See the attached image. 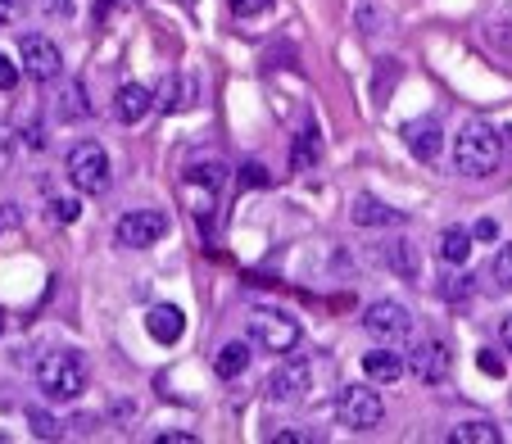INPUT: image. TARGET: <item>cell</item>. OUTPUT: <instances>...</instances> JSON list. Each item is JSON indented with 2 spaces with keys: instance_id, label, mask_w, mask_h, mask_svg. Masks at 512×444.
I'll list each match as a JSON object with an SVG mask.
<instances>
[{
  "instance_id": "1",
  "label": "cell",
  "mask_w": 512,
  "mask_h": 444,
  "mask_svg": "<svg viewBox=\"0 0 512 444\" xmlns=\"http://www.w3.org/2000/svg\"><path fill=\"white\" fill-rule=\"evenodd\" d=\"M37 390L50 404H68L87 390V363L73 349H50L37 358Z\"/></svg>"
},
{
  "instance_id": "2",
  "label": "cell",
  "mask_w": 512,
  "mask_h": 444,
  "mask_svg": "<svg viewBox=\"0 0 512 444\" xmlns=\"http://www.w3.org/2000/svg\"><path fill=\"white\" fill-rule=\"evenodd\" d=\"M503 159V136L490 123H467L454 141V164L463 177H490Z\"/></svg>"
},
{
  "instance_id": "3",
  "label": "cell",
  "mask_w": 512,
  "mask_h": 444,
  "mask_svg": "<svg viewBox=\"0 0 512 444\" xmlns=\"http://www.w3.org/2000/svg\"><path fill=\"white\" fill-rule=\"evenodd\" d=\"M245 331H250V345H259L263 354H290L300 345V318H290L281 309H254Z\"/></svg>"
},
{
  "instance_id": "4",
  "label": "cell",
  "mask_w": 512,
  "mask_h": 444,
  "mask_svg": "<svg viewBox=\"0 0 512 444\" xmlns=\"http://www.w3.org/2000/svg\"><path fill=\"white\" fill-rule=\"evenodd\" d=\"M68 182L78 186L82 195H100L109 186V155L100 150L96 141H82L68 150Z\"/></svg>"
},
{
  "instance_id": "5",
  "label": "cell",
  "mask_w": 512,
  "mask_h": 444,
  "mask_svg": "<svg viewBox=\"0 0 512 444\" xmlns=\"http://www.w3.org/2000/svg\"><path fill=\"white\" fill-rule=\"evenodd\" d=\"M336 417H340V426H349V431L363 435V431H377L381 426L386 404H381V395L368 390V386H345L340 399H336Z\"/></svg>"
},
{
  "instance_id": "6",
  "label": "cell",
  "mask_w": 512,
  "mask_h": 444,
  "mask_svg": "<svg viewBox=\"0 0 512 444\" xmlns=\"http://www.w3.org/2000/svg\"><path fill=\"white\" fill-rule=\"evenodd\" d=\"M114 236L118 245H127V250H145V245H155L168 236V213L159 209H132L123 213V218L114 222Z\"/></svg>"
},
{
  "instance_id": "7",
  "label": "cell",
  "mask_w": 512,
  "mask_h": 444,
  "mask_svg": "<svg viewBox=\"0 0 512 444\" xmlns=\"http://www.w3.org/2000/svg\"><path fill=\"white\" fill-rule=\"evenodd\" d=\"M309 390H313V367L304 363V358H286V363L268 377V399L272 404H281V408L304 404Z\"/></svg>"
},
{
  "instance_id": "8",
  "label": "cell",
  "mask_w": 512,
  "mask_h": 444,
  "mask_svg": "<svg viewBox=\"0 0 512 444\" xmlns=\"http://www.w3.org/2000/svg\"><path fill=\"white\" fill-rule=\"evenodd\" d=\"M363 327H368L377 340L399 345V340L413 336V313L395 300H377V304H368V313H363Z\"/></svg>"
},
{
  "instance_id": "9",
  "label": "cell",
  "mask_w": 512,
  "mask_h": 444,
  "mask_svg": "<svg viewBox=\"0 0 512 444\" xmlns=\"http://www.w3.org/2000/svg\"><path fill=\"white\" fill-rule=\"evenodd\" d=\"M19 55H23V73H28L32 82H55L59 73H64V55H59V46L50 37H23V46H19Z\"/></svg>"
},
{
  "instance_id": "10",
  "label": "cell",
  "mask_w": 512,
  "mask_h": 444,
  "mask_svg": "<svg viewBox=\"0 0 512 444\" xmlns=\"http://www.w3.org/2000/svg\"><path fill=\"white\" fill-rule=\"evenodd\" d=\"M223 182H227V168L213 164V159H200V164L186 168V182L182 186L195 195V213H200V218H209L213 200L223 195Z\"/></svg>"
},
{
  "instance_id": "11",
  "label": "cell",
  "mask_w": 512,
  "mask_h": 444,
  "mask_svg": "<svg viewBox=\"0 0 512 444\" xmlns=\"http://www.w3.org/2000/svg\"><path fill=\"white\" fill-rule=\"evenodd\" d=\"M404 367L422 386H440V381L449 377V349L440 345V340H422L413 354H404Z\"/></svg>"
},
{
  "instance_id": "12",
  "label": "cell",
  "mask_w": 512,
  "mask_h": 444,
  "mask_svg": "<svg viewBox=\"0 0 512 444\" xmlns=\"http://www.w3.org/2000/svg\"><path fill=\"white\" fill-rule=\"evenodd\" d=\"M404 145L413 150V159H422V164H435L440 159V123H431V118H417V123H404Z\"/></svg>"
},
{
  "instance_id": "13",
  "label": "cell",
  "mask_w": 512,
  "mask_h": 444,
  "mask_svg": "<svg viewBox=\"0 0 512 444\" xmlns=\"http://www.w3.org/2000/svg\"><path fill=\"white\" fill-rule=\"evenodd\" d=\"M145 331H150L159 345H177V340H182V331H186L182 309H177V304H155V309L145 313Z\"/></svg>"
},
{
  "instance_id": "14",
  "label": "cell",
  "mask_w": 512,
  "mask_h": 444,
  "mask_svg": "<svg viewBox=\"0 0 512 444\" xmlns=\"http://www.w3.org/2000/svg\"><path fill=\"white\" fill-rule=\"evenodd\" d=\"M349 218H354L358 227H399V222H404V213L390 209V204H381L377 195H354Z\"/></svg>"
},
{
  "instance_id": "15",
  "label": "cell",
  "mask_w": 512,
  "mask_h": 444,
  "mask_svg": "<svg viewBox=\"0 0 512 444\" xmlns=\"http://www.w3.org/2000/svg\"><path fill=\"white\" fill-rule=\"evenodd\" d=\"M150 91L141 87V82H123L118 87V96H114V114H118V123H141L145 114H150Z\"/></svg>"
},
{
  "instance_id": "16",
  "label": "cell",
  "mask_w": 512,
  "mask_h": 444,
  "mask_svg": "<svg viewBox=\"0 0 512 444\" xmlns=\"http://www.w3.org/2000/svg\"><path fill=\"white\" fill-rule=\"evenodd\" d=\"M408 367H404V354H390V349H372V354H363V377L377 381V386H390V381H399Z\"/></svg>"
},
{
  "instance_id": "17",
  "label": "cell",
  "mask_w": 512,
  "mask_h": 444,
  "mask_svg": "<svg viewBox=\"0 0 512 444\" xmlns=\"http://www.w3.org/2000/svg\"><path fill=\"white\" fill-rule=\"evenodd\" d=\"M250 345H245V340H232V345H223L218 349V358H213V372H218V377L223 381H232V377H241L245 367H250Z\"/></svg>"
},
{
  "instance_id": "18",
  "label": "cell",
  "mask_w": 512,
  "mask_h": 444,
  "mask_svg": "<svg viewBox=\"0 0 512 444\" xmlns=\"http://www.w3.org/2000/svg\"><path fill=\"white\" fill-rule=\"evenodd\" d=\"M318 159H322V136H318V127H304V136L290 145V168H295V173H309Z\"/></svg>"
},
{
  "instance_id": "19",
  "label": "cell",
  "mask_w": 512,
  "mask_h": 444,
  "mask_svg": "<svg viewBox=\"0 0 512 444\" xmlns=\"http://www.w3.org/2000/svg\"><path fill=\"white\" fill-rule=\"evenodd\" d=\"M440 259L445 263L472 259V232H467V227H445V232H440Z\"/></svg>"
},
{
  "instance_id": "20",
  "label": "cell",
  "mask_w": 512,
  "mask_h": 444,
  "mask_svg": "<svg viewBox=\"0 0 512 444\" xmlns=\"http://www.w3.org/2000/svg\"><path fill=\"white\" fill-rule=\"evenodd\" d=\"M499 440H503L499 426H490V422H463L449 431V444H499Z\"/></svg>"
},
{
  "instance_id": "21",
  "label": "cell",
  "mask_w": 512,
  "mask_h": 444,
  "mask_svg": "<svg viewBox=\"0 0 512 444\" xmlns=\"http://www.w3.org/2000/svg\"><path fill=\"white\" fill-rule=\"evenodd\" d=\"M390 268L399 272V277H417V254H413V245L408 241H390Z\"/></svg>"
},
{
  "instance_id": "22",
  "label": "cell",
  "mask_w": 512,
  "mask_h": 444,
  "mask_svg": "<svg viewBox=\"0 0 512 444\" xmlns=\"http://www.w3.org/2000/svg\"><path fill=\"white\" fill-rule=\"evenodd\" d=\"M490 277H494V286H499V290H512V245H503V250L494 254Z\"/></svg>"
},
{
  "instance_id": "23",
  "label": "cell",
  "mask_w": 512,
  "mask_h": 444,
  "mask_svg": "<svg viewBox=\"0 0 512 444\" xmlns=\"http://www.w3.org/2000/svg\"><path fill=\"white\" fill-rule=\"evenodd\" d=\"M82 100H87V96H82V87H78V82H68V87H64V105H59V109H64V118L87 114V105H82Z\"/></svg>"
},
{
  "instance_id": "24",
  "label": "cell",
  "mask_w": 512,
  "mask_h": 444,
  "mask_svg": "<svg viewBox=\"0 0 512 444\" xmlns=\"http://www.w3.org/2000/svg\"><path fill=\"white\" fill-rule=\"evenodd\" d=\"M19 73H23V68L14 64L5 50H0V91H14V87H19Z\"/></svg>"
},
{
  "instance_id": "25",
  "label": "cell",
  "mask_w": 512,
  "mask_h": 444,
  "mask_svg": "<svg viewBox=\"0 0 512 444\" xmlns=\"http://www.w3.org/2000/svg\"><path fill=\"white\" fill-rule=\"evenodd\" d=\"M227 5H232V14H241V19H259L272 0H227Z\"/></svg>"
},
{
  "instance_id": "26",
  "label": "cell",
  "mask_w": 512,
  "mask_h": 444,
  "mask_svg": "<svg viewBox=\"0 0 512 444\" xmlns=\"http://www.w3.org/2000/svg\"><path fill=\"white\" fill-rule=\"evenodd\" d=\"M50 209H55L59 222H73V218L82 213V204H78V200H64V195H59V200H50Z\"/></svg>"
},
{
  "instance_id": "27",
  "label": "cell",
  "mask_w": 512,
  "mask_h": 444,
  "mask_svg": "<svg viewBox=\"0 0 512 444\" xmlns=\"http://www.w3.org/2000/svg\"><path fill=\"white\" fill-rule=\"evenodd\" d=\"M476 363H481V372H490V377H503V358L494 354V349H481V354H476Z\"/></svg>"
},
{
  "instance_id": "28",
  "label": "cell",
  "mask_w": 512,
  "mask_h": 444,
  "mask_svg": "<svg viewBox=\"0 0 512 444\" xmlns=\"http://www.w3.org/2000/svg\"><path fill=\"white\" fill-rule=\"evenodd\" d=\"M159 109H177V78H168L164 87H159V96H150Z\"/></svg>"
},
{
  "instance_id": "29",
  "label": "cell",
  "mask_w": 512,
  "mask_h": 444,
  "mask_svg": "<svg viewBox=\"0 0 512 444\" xmlns=\"http://www.w3.org/2000/svg\"><path fill=\"white\" fill-rule=\"evenodd\" d=\"M241 173H245V177H241L245 186H268V168H263V164H245Z\"/></svg>"
},
{
  "instance_id": "30",
  "label": "cell",
  "mask_w": 512,
  "mask_h": 444,
  "mask_svg": "<svg viewBox=\"0 0 512 444\" xmlns=\"http://www.w3.org/2000/svg\"><path fill=\"white\" fill-rule=\"evenodd\" d=\"M32 431H37V435H46V440H50V435H59V426H55V422H50V417L32 413Z\"/></svg>"
},
{
  "instance_id": "31",
  "label": "cell",
  "mask_w": 512,
  "mask_h": 444,
  "mask_svg": "<svg viewBox=\"0 0 512 444\" xmlns=\"http://www.w3.org/2000/svg\"><path fill=\"white\" fill-rule=\"evenodd\" d=\"M494 236H499V227H494L490 218L485 222H476V232H472V241H494Z\"/></svg>"
},
{
  "instance_id": "32",
  "label": "cell",
  "mask_w": 512,
  "mask_h": 444,
  "mask_svg": "<svg viewBox=\"0 0 512 444\" xmlns=\"http://www.w3.org/2000/svg\"><path fill=\"white\" fill-rule=\"evenodd\" d=\"M19 19V0H0V23Z\"/></svg>"
},
{
  "instance_id": "33",
  "label": "cell",
  "mask_w": 512,
  "mask_h": 444,
  "mask_svg": "<svg viewBox=\"0 0 512 444\" xmlns=\"http://www.w3.org/2000/svg\"><path fill=\"white\" fill-rule=\"evenodd\" d=\"M155 444H195V435H191V431H186V435H182V431H173V435H159Z\"/></svg>"
},
{
  "instance_id": "34",
  "label": "cell",
  "mask_w": 512,
  "mask_h": 444,
  "mask_svg": "<svg viewBox=\"0 0 512 444\" xmlns=\"http://www.w3.org/2000/svg\"><path fill=\"white\" fill-rule=\"evenodd\" d=\"M109 5H114V10H132V5H141V0H100V14H109Z\"/></svg>"
},
{
  "instance_id": "35",
  "label": "cell",
  "mask_w": 512,
  "mask_h": 444,
  "mask_svg": "<svg viewBox=\"0 0 512 444\" xmlns=\"http://www.w3.org/2000/svg\"><path fill=\"white\" fill-rule=\"evenodd\" d=\"M499 340H503V349L512 354V318H503V327H499Z\"/></svg>"
},
{
  "instance_id": "36",
  "label": "cell",
  "mask_w": 512,
  "mask_h": 444,
  "mask_svg": "<svg viewBox=\"0 0 512 444\" xmlns=\"http://www.w3.org/2000/svg\"><path fill=\"white\" fill-rule=\"evenodd\" d=\"M46 10L50 14H68V0H46Z\"/></svg>"
},
{
  "instance_id": "37",
  "label": "cell",
  "mask_w": 512,
  "mask_h": 444,
  "mask_svg": "<svg viewBox=\"0 0 512 444\" xmlns=\"http://www.w3.org/2000/svg\"><path fill=\"white\" fill-rule=\"evenodd\" d=\"M0 331H5V313H0Z\"/></svg>"
}]
</instances>
